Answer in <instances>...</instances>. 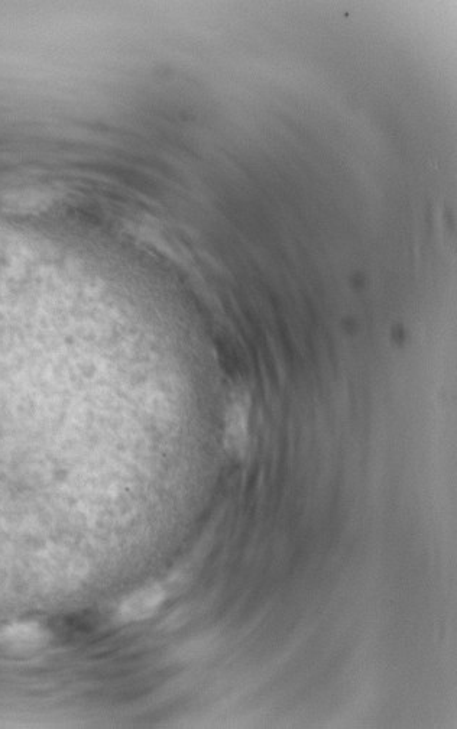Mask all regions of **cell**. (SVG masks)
I'll return each instance as SVG.
<instances>
[{"label": "cell", "mask_w": 457, "mask_h": 729, "mask_svg": "<svg viewBox=\"0 0 457 729\" xmlns=\"http://www.w3.org/2000/svg\"><path fill=\"white\" fill-rule=\"evenodd\" d=\"M249 440V401L245 394H236L226 416V449L235 458L245 455Z\"/></svg>", "instance_id": "1"}, {"label": "cell", "mask_w": 457, "mask_h": 729, "mask_svg": "<svg viewBox=\"0 0 457 729\" xmlns=\"http://www.w3.org/2000/svg\"><path fill=\"white\" fill-rule=\"evenodd\" d=\"M165 601V591L161 585H149L139 589L123 601L118 617L122 622L145 621L160 609Z\"/></svg>", "instance_id": "2"}]
</instances>
